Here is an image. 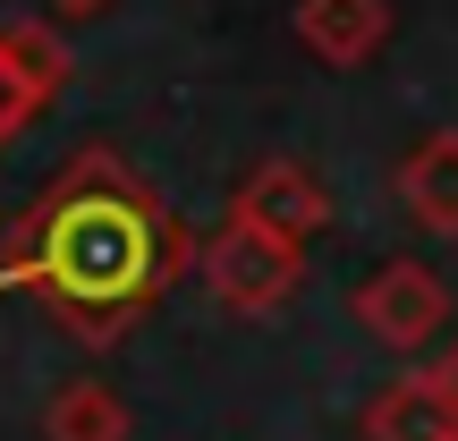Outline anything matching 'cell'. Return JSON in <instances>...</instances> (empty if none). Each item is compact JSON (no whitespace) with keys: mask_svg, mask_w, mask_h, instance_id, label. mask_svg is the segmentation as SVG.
<instances>
[{"mask_svg":"<svg viewBox=\"0 0 458 441\" xmlns=\"http://www.w3.org/2000/svg\"><path fill=\"white\" fill-rule=\"evenodd\" d=\"M229 213L255 221V229H272V238H289V246H314L331 229V187L314 179L306 162H289V153H263V162L238 179Z\"/></svg>","mask_w":458,"mask_h":441,"instance_id":"277c9868","label":"cell"},{"mask_svg":"<svg viewBox=\"0 0 458 441\" xmlns=\"http://www.w3.org/2000/svg\"><path fill=\"white\" fill-rule=\"evenodd\" d=\"M357 323L374 331L391 357H425L450 331V289L416 255H391V263H374V272L357 280Z\"/></svg>","mask_w":458,"mask_h":441,"instance_id":"3957f363","label":"cell"},{"mask_svg":"<svg viewBox=\"0 0 458 441\" xmlns=\"http://www.w3.org/2000/svg\"><path fill=\"white\" fill-rule=\"evenodd\" d=\"M68 85V51L43 26H0V153L26 119H43Z\"/></svg>","mask_w":458,"mask_h":441,"instance_id":"5b68a950","label":"cell"},{"mask_svg":"<svg viewBox=\"0 0 458 441\" xmlns=\"http://www.w3.org/2000/svg\"><path fill=\"white\" fill-rule=\"evenodd\" d=\"M442 374H450V391H458V348H450V357H442Z\"/></svg>","mask_w":458,"mask_h":441,"instance_id":"8fae6325","label":"cell"},{"mask_svg":"<svg viewBox=\"0 0 458 441\" xmlns=\"http://www.w3.org/2000/svg\"><path fill=\"white\" fill-rule=\"evenodd\" d=\"M365 441H458V391L442 365H408L365 399Z\"/></svg>","mask_w":458,"mask_h":441,"instance_id":"8992f818","label":"cell"},{"mask_svg":"<svg viewBox=\"0 0 458 441\" xmlns=\"http://www.w3.org/2000/svg\"><path fill=\"white\" fill-rule=\"evenodd\" d=\"M51 9H68V17H94V9H111V0H51Z\"/></svg>","mask_w":458,"mask_h":441,"instance_id":"30bf717a","label":"cell"},{"mask_svg":"<svg viewBox=\"0 0 458 441\" xmlns=\"http://www.w3.org/2000/svg\"><path fill=\"white\" fill-rule=\"evenodd\" d=\"M196 272H204V289H213V306H229V314H280L297 289H306V246H289V238H272V229L229 213L213 238L196 246Z\"/></svg>","mask_w":458,"mask_h":441,"instance_id":"7a4b0ae2","label":"cell"},{"mask_svg":"<svg viewBox=\"0 0 458 441\" xmlns=\"http://www.w3.org/2000/svg\"><path fill=\"white\" fill-rule=\"evenodd\" d=\"M399 204H408L416 229L458 238V128H433L425 145L399 162Z\"/></svg>","mask_w":458,"mask_h":441,"instance_id":"ba28073f","label":"cell"},{"mask_svg":"<svg viewBox=\"0 0 458 441\" xmlns=\"http://www.w3.org/2000/svg\"><path fill=\"white\" fill-rule=\"evenodd\" d=\"M289 26L323 68H365L391 43V0H297Z\"/></svg>","mask_w":458,"mask_h":441,"instance_id":"52a82bcc","label":"cell"},{"mask_svg":"<svg viewBox=\"0 0 458 441\" xmlns=\"http://www.w3.org/2000/svg\"><path fill=\"white\" fill-rule=\"evenodd\" d=\"M196 272L187 221L128 170V153L85 145L0 221V289L34 297L77 348H119Z\"/></svg>","mask_w":458,"mask_h":441,"instance_id":"6da1fadb","label":"cell"},{"mask_svg":"<svg viewBox=\"0 0 458 441\" xmlns=\"http://www.w3.org/2000/svg\"><path fill=\"white\" fill-rule=\"evenodd\" d=\"M43 441H128V399L102 374H77L43 399Z\"/></svg>","mask_w":458,"mask_h":441,"instance_id":"9c48e42d","label":"cell"}]
</instances>
